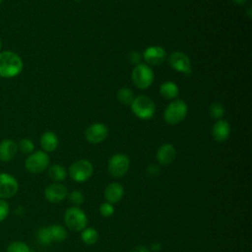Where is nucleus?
I'll return each mask as SVG.
<instances>
[{"label": "nucleus", "instance_id": "obj_1", "mask_svg": "<svg viewBox=\"0 0 252 252\" xmlns=\"http://www.w3.org/2000/svg\"><path fill=\"white\" fill-rule=\"evenodd\" d=\"M24 69L21 56L12 50L0 51V77L12 79L19 76Z\"/></svg>", "mask_w": 252, "mask_h": 252}, {"label": "nucleus", "instance_id": "obj_2", "mask_svg": "<svg viewBox=\"0 0 252 252\" xmlns=\"http://www.w3.org/2000/svg\"><path fill=\"white\" fill-rule=\"evenodd\" d=\"M130 107L133 114L142 120H149L156 113L155 101L150 96L144 94L134 97Z\"/></svg>", "mask_w": 252, "mask_h": 252}, {"label": "nucleus", "instance_id": "obj_3", "mask_svg": "<svg viewBox=\"0 0 252 252\" xmlns=\"http://www.w3.org/2000/svg\"><path fill=\"white\" fill-rule=\"evenodd\" d=\"M188 112V106L182 99H173L164 109L163 119L169 125H177L182 122Z\"/></svg>", "mask_w": 252, "mask_h": 252}, {"label": "nucleus", "instance_id": "obj_4", "mask_svg": "<svg viewBox=\"0 0 252 252\" xmlns=\"http://www.w3.org/2000/svg\"><path fill=\"white\" fill-rule=\"evenodd\" d=\"M131 79L134 86L140 90L148 89L152 86L155 75L151 66L146 63H140L136 65L131 74Z\"/></svg>", "mask_w": 252, "mask_h": 252}, {"label": "nucleus", "instance_id": "obj_5", "mask_svg": "<svg viewBox=\"0 0 252 252\" xmlns=\"http://www.w3.org/2000/svg\"><path fill=\"white\" fill-rule=\"evenodd\" d=\"M64 221L66 226L72 231H82L87 227L88 217L86 213L79 207H70L64 214Z\"/></svg>", "mask_w": 252, "mask_h": 252}, {"label": "nucleus", "instance_id": "obj_6", "mask_svg": "<svg viewBox=\"0 0 252 252\" xmlns=\"http://www.w3.org/2000/svg\"><path fill=\"white\" fill-rule=\"evenodd\" d=\"M50 158L47 153L42 150L34 151L28 155L25 160V168L33 174H38L43 172L49 166Z\"/></svg>", "mask_w": 252, "mask_h": 252}, {"label": "nucleus", "instance_id": "obj_7", "mask_svg": "<svg viewBox=\"0 0 252 252\" xmlns=\"http://www.w3.org/2000/svg\"><path fill=\"white\" fill-rule=\"evenodd\" d=\"M94 173L93 163L88 159H78L74 161L68 169V174L72 180L83 183L89 180Z\"/></svg>", "mask_w": 252, "mask_h": 252}, {"label": "nucleus", "instance_id": "obj_8", "mask_svg": "<svg viewBox=\"0 0 252 252\" xmlns=\"http://www.w3.org/2000/svg\"><path fill=\"white\" fill-rule=\"evenodd\" d=\"M130 167V159L124 154L113 155L107 162L108 173L114 178L124 176Z\"/></svg>", "mask_w": 252, "mask_h": 252}, {"label": "nucleus", "instance_id": "obj_9", "mask_svg": "<svg viewBox=\"0 0 252 252\" xmlns=\"http://www.w3.org/2000/svg\"><path fill=\"white\" fill-rule=\"evenodd\" d=\"M18 180L7 172H0V199H10L18 193Z\"/></svg>", "mask_w": 252, "mask_h": 252}, {"label": "nucleus", "instance_id": "obj_10", "mask_svg": "<svg viewBox=\"0 0 252 252\" xmlns=\"http://www.w3.org/2000/svg\"><path fill=\"white\" fill-rule=\"evenodd\" d=\"M168 63L172 69L179 73H183L186 76L191 75L192 68L191 62L189 57L181 52V51H174L168 57Z\"/></svg>", "mask_w": 252, "mask_h": 252}, {"label": "nucleus", "instance_id": "obj_11", "mask_svg": "<svg viewBox=\"0 0 252 252\" xmlns=\"http://www.w3.org/2000/svg\"><path fill=\"white\" fill-rule=\"evenodd\" d=\"M142 58L145 63L149 66H158L164 62L166 58V51L163 47L158 45H152L147 47L143 54Z\"/></svg>", "mask_w": 252, "mask_h": 252}, {"label": "nucleus", "instance_id": "obj_12", "mask_svg": "<svg viewBox=\"0 0 252 252\" xmlns=\"http://www.w3.org/2000/svg\"><path fill=\"white\" fill-rule=\"evenodd\" d=\"M108 136V128L102 123L91 124L85 131V138L91 144L102 143Z\"/></svg>", "mask_w": 252, "mask_h": 252}, {"label": "nucleus", "instance_id": "obj_13", "mask_svg": "<svg viewBox=\"0 0 252 252\" xmlns=\"http://www.w3.org/2000/svg\"><path fill=\"white\" fill-rule=\"evenodd\" d=\"M67 196H68V189L62 183L54 182L46 186L44 189L45 199L52 204H57L62 202L67 198Z\"/></svg>", "mask_w": 252, "mask_h": 252}, {"label": "nucleus", "instance_id": "obj_14", "mask_svg": "<svg viewBox=\"0 0 252 252\" xmlns=\"http://www.w3.org/2000/svg\"><path fill=\"white\" fill-rule=\"evenodd\" d=\"M18 144L12 139H4L0 142V160L9 162L17 156Z\"/></svg>", "mask_w": 252, "mask_h": 252}, {"label": "nucleus", "instance_id": "obj_15", "mask_svg": "<svg viewBox=\"0 0 252 252\" xmlns=\"http://www.w3.org/2000/svg\"><path fill=\"white\" fill-rule=\"evenodd\" d=\"M230 135L229 123L223 119H219L212 128L213 139L218 143H222L228 139Z\"/></svg>", "mask_w": 252, "mask_h": 252}, {"label": "nucleus", "instance_id": "obj_16", "mask_svg": "<svg viewBox=\"0 0 252 252\" xmlns=\"http://www.w3.org/2000/svg\"><path fill=\"white\" fill-rule=\"evenodd\" d=\"M176 158V150L173 145L169 143L162 144L157 152V160L162 164H170Z\"/></svg>", "mask_w": 252, "mask_h": 252}, {"label": "nucleus", "instance_id": "obj_17", "mask_svg": "<svg viewBox=\"0 0 252 252\" xmlns=\"http://www.w3.org/2000/svg\"><path fill=\"white\" fill-rule=\"evenodd\" d=\"M124 196V187L118 182L109 183L104 189V198L110 204L118 203Z\"/></svg>", "mask_w": 252, "mask_h": 252}, {"label": "nucleus", "instance_id": "obj_18", "mask_svg": "<svg viewBox=\"0 0 252 252\" xmlns=\"http://www.w3.org/2000/svg\"><path fill=\"white\" fill-rule=\"evenodd\" d=\"M39 143L42 151H44L45 153H52L58 148L59 140L55 133L51 131H45L40 136Z\"/></svg>", "mask_w": 252, "mask_h": 252}, {"label": "nucleus", "instance_id": "obj_19", "mask_svg": "<svg viewBox=\"0 0 252 252\" xmlns=\"http://www.w3.org/2000/svg\"><path fill=\"white\" fill-rule=\"evenodd\" d=\"M159 94L164 99L173 100L176 98L179 94V89L178 86L172 82V81H166L163 82L159 87Z\"/></svg>", "mask_w": 252, "mask_h": 252}, {"label": "nucleus", "instance_id": "obj_20", "mask_svg": "<svg viewBox=\"0 0 252 252\" xmlns=\"http://www.w3.org/2000/svg\"><path fill=\"white\" fill-rule=\"evenodd\" d=\"M47 168H48L47 174H48L49 178L54 182L60 183L61 181L65 180V178L67 177L68 172H67L66 168L64 166H62L61 164L55 163V164L48 166Z\"/></svg>", "mask_w": 252, "mask_h": 252}, {"label": "nucleus", "instance_id": "obj_21", "mask_svg": "<svg viewBox=\"0 0 252 252\" xmlns=\"http://www.w3.org/2000/svg\"><path fill=\"white\" fill-rule=\"evenodd\" d=\"M82 241L87 245L94 244L98 239V232L94 227H86L82 230L81 233Z\"/></svg>", "mask_w": 252, "mask_h": 252}, {"label": "nucleus", "instance_id": "obj_22", "mask_svg": "<svg viewBox=\"0 0 252 252\" xmlns=\"http://www.w3.org/2000/svg\"><path fill=\"white\" fill-rule=\"evenodd\" d=\"M49 230H50L52 241H55V242H61L65 240L68 235L66 228L61 224H52L49 226Z\"/></svg>", "mask_w": 252, "mask_h": 252}, {"label": "nucleus", "instance_id": "obj_23", "mask_svg": "<svg viewBox=\"0 0 252 252\" xmlns=\"http://www.w3.org/2000/svg\"><path fill=\"white\" fill-rule=\"evenodd\" d=\"M117 99L124 105H130L134 99V94L130 88L123 87L117 92Z\"/></svg>", "mask_w": 252, "mask_h": 252}, {"label": "nucleus", "instance_id": "obj_24", "mask_svg": "<svg viewBox=\"0 0 252 252\" xmlns=\"http://www.w3.org/2000/svg\"><path fill=\"white\" fill-rule=\"evenodd\" d=\"M224 112L225 110L223 105L219 101H215L209 106V114L214 119H221V117L224 115Z\"/></svg>", "mask_w": 252, "mask_h": 252}, {"label": "nucleus", "instance_id": "obj_25", "mask_svg": "<svg viewBox=\"0 0 252 252\" xmlns=\"http://www.w3.org/2000/svg\"><path fill=\"white\" fill-rule=\"evenodd\" d=\"M17 144L18 150L25 155H30L34 152V143L29 138H23Z\"/></svg>", "mask_w": 252, "mask_h": 252}, {"label": "nucleus", "instance_id": "obj_26", "mask_svg": "<svg viewBox=\"0 0 252 252\" xmlns=\"http://www.w3.org/2000/svg\"><path fill=\"white\" fill-rule=\"evenodd\" d=\"M36 236H37L38 242L41 243L42 245H48V244H50L52 242L49 226H41L37 230Z\"/></svg>", "mask_w": 252, "mask_h": 252}, {"label": "nucleus", "instance_id": "obj_27", "mask_svg": "<svg viewBox=\"0 0 252 252\" xmlns=\"http://www.w3.org/2000/svg\"><path fill=\"white\" fill-rule=\"evenodd\" d=\"M6 252H32V251L27 243L23 241H13L7 246Z\"/></svg>", "mask_w": 252, "mask_h": 252}, {"label": "nucleus", "instance_id": "obj_28", "mask_svg": "<svg viewBox=\"0 0 252 252\" xmlns=\"http://www.w3.org/2000/svg\"><path fill=\"white\" fill-rule=\"evenodd\" d=\"M67 198L75 207H79L80 205H82L85 202L84 194L80 191H77V190L72 191L71 193H68Z\"/></svg>", "mask_w": 252, "mask_h": 252}, {"label": "nucleus", "instance_id": "obj_29", "mask_svg": "<svg viewBox=\"0 0 252 252\" xmlns=\"http://www.w3.org/2000/svg\"><path fill=\"white\" fill-rule=\"evenodd\" d=\"M98 211H99V214H100L102 217H104V218H109V217H111V216L114 214L115 209H114V207H113V204H110V203H108V202H105V203L100 204Z\"/></svg>", "mask_w": 252, "mask_h": 252}, {"label": "nucleus", "instance_id": "obj_30", "mask_svg": "<svg viewBox=\"0 0 252 252\" xmlns=\"http://www.w3.org/2000/svg\"><path fill=\"white\" fill-rule=\"evenodd\" d=\"M10 214V206L6 200L0 199V222L4 221Z\"/></svg>", "mask_w": 252, "mask_h": 252}, {"label": "nucleus", "instance_id": "obj_31", "mask_svg": "<svg viewBox=\"0 0 252 252\" xmlns=\"http://www.w3.org/2000/svg\"><path fill=\"white\" fill-rule=\"evenodd\" d=\"M128 61L131 63V64H133V65H138V64H140V63H142L141 62V59H142V54L141 53H139L138 51H131V52H129V54H128Z\"/></svg>", "mask_w": 252, "mask_h": 252}, {"label": "nucleus", "instance_id": "obj_32", "mask_svg": "<svg viewBox=\"0 0 252 252\" xmlns=\"http://www.w3.org/2000/svg\"><path fill=\"white\" fill-rule=\"evenodd\" d=\"M147 171H148L149 175H152V176H154V175H157V174H158V172H159V169H158V167H157L156 165L152 164V165H150V166L148 167Z\"/></svg>", "mask_w": 252, "mask_h": 252}, {"label": "nucleus", "instance_id": "obj_33", "mask_svg": "<svg viewBox=\"0 0 252 252\" xmlns=\"http://www.w3.org/2000/svg\"><path fill=\"white\" fill-rule=\"evenodd\" d=\"M130 252H150V249L144 245H138L131 249Z\"/></svg>", "mask_w": 252, "mask_h": 252}, {"label": "nucleus", "instance_id": "obj_34", "mask_svg": "<svg viewBox=\"0 0 252 252\" xmlns=\"http://www.w3.org/2000/svg\"><path fill=\"white\" fill-rule=\"evenodd\" d=\"M161 249V246L159 243H153L151 245V250L154 252H158Z\"/></svg>", "mask_w": 252, "mask_h": 252}, {"label": "nucleus", "instance_id": "obj_35", "mask_svg": "<svg viewBox=\"0 0 252 252\" xmlns=\"http://www.w3.org/2000/svg\"><path fill=\"white\" fill-rule=\"evenodd\" d=\"M233 2V4L237 5V6H243L247 3L248 0H231Z\"/></svg>", "mask_w": 252, "mask_h": 252}, {"label": "nucleus", "instance_id": "obj_36", "mask_svg": "<svg viewBox=\"0 0 252 252\" xmlns=\"http://www.w3.org/2000/svg\"><path fill=\"white\" fill-rule=\"evenodd\" d=\"M2 50V40H1V37H0V51Z\"/></svg>", "mask_w": 252, "mask_h": 252}, {"label": "nucleus", "instance_id": "obj_37", "mask_svg": "<svg viewBox=\"0 0 252 252\" xmlns=\"http://www.w3.org/2000/svg\"><path fill=\"white\" fill-rule=\"evenodd\" d=\"M3 1H4V0H0V5L3 3Z\"/></svg>", "mask_w": 252, "mask_h": 252}, {"label": "nucleus", "instance_id": "obj_38", "mask_svg": "<svg viewBox=\"0 0 252 252\" xmlns=\"http://www.w3.org/2000/svg\"><path fill=\"white\" fill-rule=\"evenodd\" d=\"M74 1H76V2H79V1H81V0H74Z\"/></svg>", "mask_w": 252, "mask_h": 252}]
</instances>
